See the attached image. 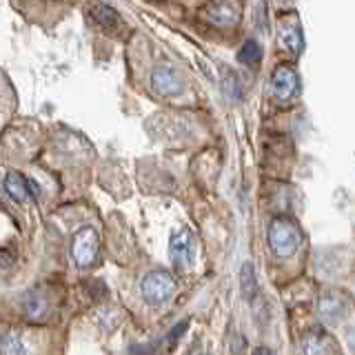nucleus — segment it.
Masks as SVG:
<instances>
[{
    "mask_svg": "<svg viewBox=\"0 0 355 355\" xmlns=\"http://www.w3.org/2000/svg\"><path fill=\"white\" fill-rule=\"evenodd\" d=\"M253 355H273V351H271V349H266V347H260V349H255Z\"/></svg>",
    "mask_w": 355,
    "mask_h": 355,
    "instance_id": "6ab92c4d",
    "label": "nucleus"
},
{
    "mask_svg": "<svg viewBox=\"0 0 355 355\" xmlns=\"http://www.w3.org/2000/svg\"><path fill=\"white\" fill-rule=\"evenodd\" d=\"M173 291H175V280L166 271H151L140 282V293L144 297V302L151 306L164 304L166 300H171Z\"/></svg>",
    "mask_w": 355,
    "mask_h": 355,
    "instance_id": "f03ea898",
    "label": "nucleus"
},
{
    "mask_svg": "<svg viewBox=\"0 0 355 355\" xmlns=\"http://www.w3.org/2000/svg\"><path fill=\"white\" fill-rule=\"evenodd\" d=\"M187 327H189V322H187V320H182L180 324H178V327H173V331L169 333V340H166V342H169V347H173V344H175L178 340L182 338V333L187 331Z\"/></svg>",
    "mask_w": 355,
    "mask_h": 355,
    "instance_id": "a211bd4d",
    "label": "nucleus"
},
{
    "mask_svg": "<svg viewBox=\"0 0 355 355\" xmlns=\"http://www.w3.org/2000/svg\"><path fill=\"white\" fill-rule=\"evenodd\" d=\"M238 60H240L242 64H249V67L258 64V62L262 60V47H260V42H258V40H253V38H249V40L240 47V51H238Z\"/></svg>",
    "mask_w": 355,
    "mask_h": 355,
    "instance_id": "2eb2a0df",
    "label": "nucleus"
},
{
    "mask_svg": "<svg viewBox=\"0 0 355 355\" xmlns=\"http://www.w3.org/2000/svg\"><path fill=\"white\" fill-rule=\"evenodd\" d=\"M225 92L233 100H240L242 98V85H240L238 73H233V71H227L225 73Z\"/></svg>",
    "mask_w": 355,
    "mask_h": 355,
    "instance_id": "f3484780",
    "label": "nucleus"
},
{
    "mask_svg": "<svg viewBox=\"0 0 355 355\" xmlns=\"http://www.w3.org/2000/svg\"><path fill=\"white\" fill-rule=\"evenodd\" d=\"M47 300H44V295L40 293H29L25 297V313L27 318L31 320H42L44 315H47Z\"/></svg>",
    "mask_w": 355,
    "mask_h": 355,
    "instance_id": "4468645a",
    "label": "nucleus"
},
{
    "mask_svg": "<svg viewBox=\"0 0 355 355\" xmlns=\"http://www.w3.org/2000/svg\"><path fill=\"white\" fill-rule=\"evenodd\" d=\"M271 92L277 103H288V100L300 94V76L293 67L288 64L277 67L271 78Z\"/></svg>",
    "mask_w": 355,
    "mask_h": 355,
    "instance_id": "39448f33",
    "label": "nucleus"
},
{
    "mask_svg": "<svg viewBox=\"0 0 355 355\" xmlns=\"http://www.w3.org/2000/svg\"><path fill=\"white\" fill-rule=\"evenodd\" d=\"M98 233L94 227H83L73 233L71 238V258L73 262L80 266V269H87L89 264H94L96 255H98Z\"/></svg>",
    "mask_w": 355,
    "mask_h": 355,
    "instance_id": "20e7f679",
    "label": "nucleus"
},
{
    "mask_svg": "<svg viewBox=\"0 0 355 355\" xmlns=\"http://www.w3.org/2000/svg\"><path fill=\"white\" fill-rule=\"evenodd\" d=\"M318 309H320V315L327 322H340L344 315H347L349 302L342 293H327L320 297Z\"/></svg>",
    "mask_w": 355,
    "mask_h": 355,
    "instance_id": "9b49d317",
    "label": "nucleus"
},
{
    "mask_svg": "<svg viewBox=\"0 0 355 355\" xmlns=\"http://www.w3.org/2000/svg\"><path fill=\"white\" fill-rule=\"evenodd\" d=\"M169 255L178 271H187L196 262V236L191 229H178L169 242Z\"/></svg>",
    "mask_w": 355,
    "mask_h": 355,
    "instance_id": "7ed1b4c3",
    "label": "nucleus"
},
{
    "mask_svg": "<svg viewBox=\"0 0 355 355\" xmlns=\"http://www.w3.org/2000/svg\"><path fill=\"white\" fill-rule=\"evenodd\" d=\"M0 353L3 355H25V349H22V342L14 336V333H5Z\"/></svg>",
    "mask_w": 355,
    "mask_h": 355,
    "instance_id": "dca6fc26",
    "label": "nucleus"
},
{
    "mask_svg": "<svg viewBox=\"0 0 355 355\" xmlns=\"http://www.w3.org/2000/svg\"><path fill=\"white\" fill-rule=\"evenodd\" d=\"M5 191L11 200L16 202H27L31 196H38V187L29 182L25 175H20L18 171H9L5 175Z\"/></svg>",
    "mask_w": 355,
    "mask_h": 355,
    "instance_id": "9d476101",
    "label": "nucleus"
},
{
    "mask_svg": "<svg viewBox=\"0 0 355 355\" xmlns=\"http://www.w3.org/2000/svg\"><path fill=\"white\" fill-rule=\"evenodd\" d=\"M89 14H92V18L103 27H118L120 25V16L114 9L103 5V3H89Z\"/></svg>",
    "mask_w": 355,
    "mask_h": 355,
    "instance_id": "f8f14e48",
    "label": "nucleus"
},
{
    "mask_svg": "<svg viewBox=\"0 0 355 355\" xmlns=\"http://www.w3.org/2000/svg\"><path fill=\"white\" fill-rule=\"evenodd\" d=\"M240 286H242V295L247 300H253L258 293V282H255V266L251 262H244L240 269Z\"/></svg>",
    "mask_w": 355,
    "mask_h": 355,
    "instance_id": "ddd939ff",
    "label": "nucleus"
},
{
    "mask_svg": "<svg viewBox=\"0 0 355 355\" xmlns=\"http://www.w3.org/2000/svg\"><path fill=\"white\" fill-rule=\"evenodd\" d=\"M202 16L218 27H229L240 22L242 7L238 0H218V3H211L202 9Z\"/></svg>",
    "mask_w": 355,
    "mask_h": 355,
    "instance_id": "423d86ee",
    "label": "nucleus"
},
{
    "mask_svg": "<svg viewBox=\"0 0 355 355\" xmlns=\"http://www.w3.org/2000/svg\"><path fill=\"white\" fill-rule=\"evenodd\" d=\"M280 44L293 60L300 58V53L304 51V33L302 27H300L297 16L291 14L280 20Z\"/></svg>",
    "mask_w": 355,
    "mask_h": 355,
    "instance_id": "0eeeda50",
    "label": "nucleus"
},
{
    "mask_svg": "<svg viewBox=\"0 0 355 355\" xmlns=\"http://www.w3.org/2000/svg\"><path fill=\"white\" fill-rule=\"evenodd\" d=\"M300 242H302V233L288 218H275L269 225V247L277 258H291Z\"/></svg>",
    "mask_w": 355,
    "mask_h": 355,
    "instance_id": "f257e3e1",
    "label": "nucleus"
},
{
    "mask_svg": "<svg viewBox=\"0 0 355 355\" xmlns=\"http://www.w3.org/2000/svg\"><path fill=\"white\" fill-rule=\"evenodd\" d=\"M151 87L160 96H175L182 92V78L173 64H158L151 73Z\"/></svg>",
    "mask_w": 355,
    "mask_h": 355,
    "instance_id": "6e6552de",
    "label": "nucleus"
},
{
    "mask_svg": "<svg viewBox=\"0 0 355 355\" xmlns=\"http://www.w3.org/2000/svg\"><path fill=\"white\" fill-rule=\"evenodd\" d=\"M302 353L304 355H340V349L327 331L311 329L302 336Z\"/></svg>",
    "mask_w": 355,
    "mask_h": 355,
    "instance_id": "1a4fd4ad",
    "label": "nucleus"
}]
</instances>
